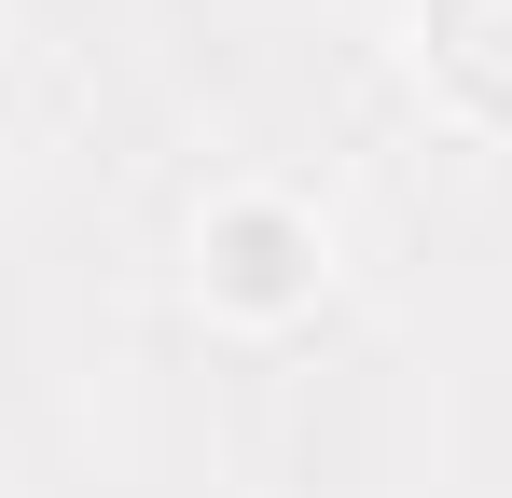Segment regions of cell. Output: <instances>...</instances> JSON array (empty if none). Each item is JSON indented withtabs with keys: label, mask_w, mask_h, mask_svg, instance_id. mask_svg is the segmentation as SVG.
Returning <instances> with one entry per match:
<instances>
[{
	"label": "cell",
	"mask_w": 512,
	"mask_h": 498,
	"mask_svg": "<svg viewBox=\"0 0 512 498\" xmlns=\"http://www.w3.org/2000/svg\"><path fill=\"white\" fill-rule=\"evenodd\" d=\"M208 291H222V305H305V291H319L305 222H291V208H222V222H208Z\"/></svg>",
	"instance_id": "6da1fadb"
}]
</instances>
